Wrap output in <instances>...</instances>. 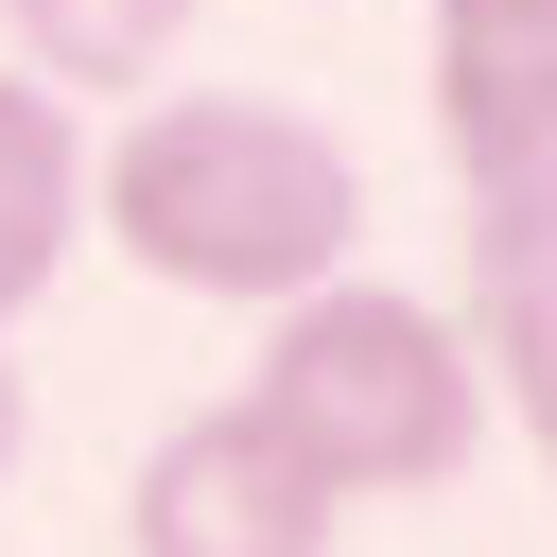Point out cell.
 I'll use <instances>...</instances> for the list:
<instances>
[{"label": "cell", "instance_id": "ba28073f", "mask_svg": "<svg viewBox=\"0 0 557 557\" xmlns=\"http://www.w3.org/2000/svg\"><path fill=\"white\" fill-rule=\"evenodd\" d=\"M0 470H17V366H0Z\"/></svg>", "mask_w": 557, "mask_h": 557}, {"label": "cell", "instance_id": "8992f818", "mask_svg": "<svg viewBox=\"0 0 557 557\" xmlns=\"http://www.w3.org/2000/svg\"><path fill=\"white\" fill-rule=\"evenodd\" d=\"M70 244H87V122L52 70H0V331L70 278Z\"/></svg>", "mask_w": 557, "mask_h": 557}, {"label": "cell", "instance_id": "52a82bcc", "mask_svg": "<svg viewBox=\"0 0 557 557\" xmlns=\"http://www.w3.org/2000/svg\"><path fill=\"white\" fill-rule=\"evenodd\" d=\"M0 17H17V52L52 87H157V52H174L191 0H0Z\"/></svg>", "mask_w": 557, "mask_h": 557}, {"label": "cell", "instance_id": "277c9868", "mask_svg": "<svg viewBox=\"0 0 557 557\" xmlns=\"http://www.w3.org/2000/svg\"><path fill=\"white\" fill-rule=\"evenodd\" d=\"M453 191H470V348L557 470V139L505 157V174H453Z\"/></svg>", "mask_w": 557, "mask_h": 557}, {"label": "cell", "instance_id": "3957f363", "mask_svg": "<svg viewBox=\"0 0 557 557\" xmlns=\"http://www.w3.org/2000/svg\"><path fill=\"white\" fill-rule=\"evenodd\" d=\"M139 557H331V487L296 470V435L261 418V400H209V418H174L157 453H139Z\"/></svg>", "mask_w": 557, "mask_h": 557}, {"label": "cell", "instance_id": "5b68a950", "mask_svg": "<svg viewBox=\"0 0 557 557\" xmlns=\"http://www.w3.org/2000/svg\"><path fill=\"white\" fill-rule=\"evenodd\" d=\"M435 139L453 174H505L557 139V0H435Z\"/></svg>", "mask_w": 557, "mask_h": 557}, {"label": "cell", "instance_id": "7a4b0ae2", "mask_svg": "<svg viewBox=\"0 0 557 557\" xmlns=\"http://www.w3.org/2000/svg\"><path fill=\"white\" fill-rule=\"evenodd\" d=\"M244 400L296 435V470L331 505H418V487H453L487 453V348H470V313H435L400 278H348V261L278 296Z\"/></svg>", "mask_w": 557, "mask_h": 557}, {"label": "cell", "instance_id": "6da1fadb", "mask_svg": "<svg viewBox=\"0 0 557 557\" xmlns=\"http://www.w3.org/2000/svg\"><path fill=\"white\" fill-rule=\"evenodd\" d=\"M87 209L157 296H226V313H278L296 278H331L366 244L348 139L296 122V104H244V87H157L87 157Z\"/></svg>", "mask_w": 557, "mask_h": 557}]
</instances>
